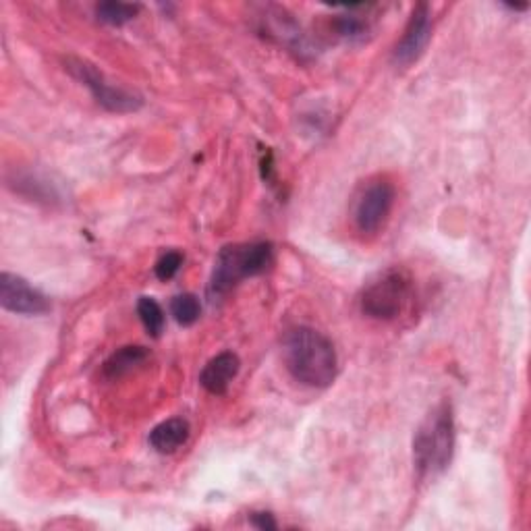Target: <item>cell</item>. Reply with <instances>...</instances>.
<instances>
[{
  "label": "cell",
  "mask_w": 531,
  "mask_h": 531,
  "mask_svg": "<svg viewBox=\"0 0 531 531\" xmlns=\"http://www.w3.org/2000/svg\"><path fill=\"white\" fill-rule=\"evenodd\" d=\"M249 521H251V525L262 529V531L278 529V523L274 521V515H270V513H251Z\"/></svg>",
  "instance_id": "e0dca14e"
},
{
  "label": "cell",
  "mask_w": 531,
  "mask_h": 531,
  "mask_svg": "<svg viewBox=\"0 0 531 531\" xmlns=\"http://www.w3.org/2000/svg\"><path fill=\"white\" fill-rule=\"evenodd\" d=\"M455 415L451 403L436 405L413 438V463L422 478L440 475L455 453Z\"/></svg>",
  "instance_id": "7a4b0ae2"
},
{
  "label": "cell",
  "mask_w": 531,
  "mask_h": 531,
  "mask_svg": "<svg viewBox=\"0 0 531 531\" xmlns=\"http://www.w3.org/2000/svg\"><path fill=\"white\" fill-rule=\"evenodd\" d=\"M239 368H241L239 357L233 351H222L206 363L200 374V384L208 390L210 395H216V397L225 395L231 382L239 374Z\"/></svg>",
  "instance_id": "9c48e42d"
},
{
  "label": "cell",
  "mask_w": 531,
  "mask_h": 531,
  "mask_svg": "<svg viewBox=\"0 0 531 531\" xmlns=\"http://www.w3.org/2000/svg\"><path fill=\"white\" fill-rule=\"evenodd\" d=\"M274 262V247L270 241L235 243L218 251L214 272L208 285L212 301L229 295L241 281L264 274Z\"/></svg>",
  "instance_id": "3957f363"
},
{
  "label": "cell",
  "mask_w": 531,
  "mask_h": 531,
  "mask_svg": "<svg viewBox=\"0 0 531 531\" xmlns=\"http://www.w3.org/2000/svg\"><path fill=\"white\" fill-rule=\"evenodd\" d=\"M142 7L137 3H119V0H108V3H100L96 5V17L106 23V25H113V27H121L129 21H133Z\"/></svg>",
  "instance_id": "7c38bea8"
},
{
  "label": "cell",
  "mask_w": 531,
  "mask_h": 531,
  "mask_svg": "<svg viewBox=\"0 0 531 531\" xmlns=\"http://www.w3.org/2000/svg\"><path fill=\"white\" fill-rule=\"evenodd\" d=\"M334 27H337L339 36L347 38V40H361L363 36L368 34V25L363 23L361 17L347 13V15H339L334 19Z\"/></svg>",
  "instance_id": "9a60e30c"
},
{
  "label": "cell",
  "mask_w": 531,
  "mask_h": 531,
  "mask_svg": "<svg viewBox=\"0 0 531 531\" xmlns=\"http://www.w3.org/2000/svg\"><path fill=\"white\" fill-rule=\"evenodd\" d=\"M148 357H150V351L142 345L121 347L119 351H115L104 361V376L110 380L121 378V376L129 374L131 370H135L137 366H142Z\"/></svg>",
  "instance_id": "8fae6325"
},
{
  "label": "cell",
  "mask_w": 531,
  "mask_h": 531,
  "mask_svg": "<svg viewBox=\"0 0 531 531\" xmlns=\"http://www.w3.org/2000/svg\"><path fill=\"white\" fill-rule=\"evenodd\" d=\"M189 432L191 428H189L187 419L183 417L166 419V422L158 424L150 432V444H152V449L160 455H173L189 440Z\"/></svg>",
  "instance_id": "30bf717a"
},
{
  "label": "cell",
  "mask_w": 531,
  "mask_h": 531,
  "mask_svg": "<svg viewBox=\"0 0 531 531\" xmlns=\"http://www.w3.org/2000/svg\"><path fill=\"white\" fill-rule=\"evenodd\" d=\"M430 38H432V13L426 3H419L407 21L401 42L395 46L393 61L401 67L415 63L419 57H422Z\"/></svg>",
  "instance_id": "ba28073f"
},
{
  "label": "cell",
  "mask_w": 531,
  "mask_h": 531,
  "mask_svg": "<svg viewBox=\"0 0 531 531\" xmlns=\"http://www.w3.org/2000/svg\"><path fill=\"white\" fill-rule=\"evenodd\" d=\"M137 316H139V320H142V324L148 330L150 337L158 339L160 334L164 332L166 318H164V310H162L160 303L156 299L139 297V301H137Z\"/></svg>",
  "instance_id": "4fadbf2b"
},
{
  "label": "cell",
  "mask_w": 531,
  "mask_h": 531,
  "mask_svg": "<svg viewBox=\"0 0 531 531\" xmlns=\"http://www.w3.org/2000/svg\"><path fill=\"white\" fill-rule=\"evenodd\" d=\"M283 359L299 384L326 388L337 378L339 359L334 345L310 326L291 328L283 339Z\"/></svg>",
  "instance_id": "6da1fadb"
},
{
  "label": "cell",
  "mask_w": 531,
  "mask_h": 531,
  "mask_svg": "<svg viewBox=\"0 0 531 531\" xmlns=\"http://www.w3.org/2000/svg\"><path fill=\"white\" fill-rule=\"evenodd\" d=\"M413 297V281L405 270H386L361 295V312L376 320H395Z\"/></svg>",
  "instance_id": "277c9868"
},
{
  "label": "cell",
  "mask_w": 531,
  "mask_h": 531,
  "mask_svg": "<svg viewBox=\"0 0 531 531\" xmlns=\"http://www.w3.org/2000/svg\"><path fill=\"white\" fill-rule=\"evenodd\" d=\"M395 204V187L384 179L370 183L355 204V227L363 235L378 233Z\"/></svg>",
  "instance_id": "8992f818"
},
{
  "label": "cell",
  "mask_w": 531,
  "mask_h": 531,
  "mask_svg": "<svg viewBox=\"0 0 531 531\" xmlns=\"http://www.w3.org/2000/svg\"><path fill=\"white\" fill-rule=\"evenodd\" d=\"M67 69L81 83V86H86L92 92L94 100L102 108H106L108 113H119V115L135 113V110H139L144 104V100L137 94L117 88V86H110V83L104 79V75L88 61L69 59Z\"/></svg>",
  "instance_id": "5b68a950"
},
{
  "label": "cell",
  "mask_w": 531,
  "mask_h": 531,
  "mask_svg": "<svg viewBox=\"0 0 531 531\" xmlns=\"http://www.w3.org/2000/svg\"><path fill=\"white\" fill-rule=\"evenodd\" d=\"M171 314L177 320V324L181 326H193L195 322L200 320L202 316V305L200 299L191 295V293H183L173 297L171 301Z\"/></svg>",
  "instance_id": "5bb4252c"
},
{
  "label": "cell",
  "mask_w": 531,
  "mask_h": 531,
  "mask_svg": "<svg viewBox=\"0 0 531 531\" xmlns=\"http://www.w3.org/2000/svg\"><path fill=\"white\" fill-rule=\"evenodd\" d=\"M183 260L185 258H183L181 251H166V254L154 266L158 281L166 283V281H171V278H175L183 266Z\"/></svg>",
  "instance_id": "2e32d148"
},
{
  "label": "cell",
  "mask_w": 531,
  "mask_h": 531,
  "mask_svg": "<svg viewBox=\"0 0 531 531\" xmlns=\"http://www.w3.org/2000/svg\"><path fill=\"white\" fill-rule=\"evenodd\" d=\"M0 305L19 316H40L50 310L46 295L34 289L25 278L11 272L0 274Z\"/></svg>",
  "instance_id": "52a82bcc"
}]
</instances>
